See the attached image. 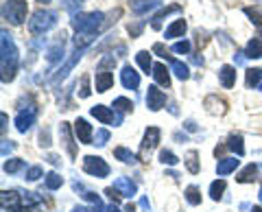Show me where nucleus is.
Listing matches in <instances>:
<instances>
[{
    "label": "nucleus",
    "instance_id": "nucleus-1",
    "mask_svg": "<svg viewBox=\"0 0 262 212\" xmlns=\"http://www.w3.org/2000/svg\"><path fill=\"white\" fill-rule=\"evenodd\" d=\"M15 70H18V48H15L11 35L3 31V39H0V72H3V83H9L15 79Z\"/></svg>",
    "mask_w": 262,
    "mask_h": 212
},
{
    "label": "nucleus",
    "instance_id": "nucleus-2",
    "mask_svg": "<svg viewBox=\"0 0 262 212\" xmlns=\"http://www.w3.org/2000/svg\"><path fill=\"white\" fill-rule=\"evenodd\" d=\"M105 15L101 11H90V13H77L72 15V29L77 33H85V35H96V31L101 29Z\"/></svg>",
    "mask_w": 262,
    "mask_h": 212
},
{
    "label": "nucleus",
    "instance_id": "nucleus-3",
    "mask_svg": "<svg viewBox=\"0 0 262 212\" xmlns=\"http://www.w3.org/2000/svg\"><path fill=\"white\" fill-rule=\"evenodd\" d=\"M55 24H57V13L55 11L37 9L29 20V31L33 35H42V33H46V31H51Z\"/></svg>",
    "mask_w": 262,
    "mask_h": 212
},
{
    "label": "nucleus",
    "instance_id": "nucleus-4",
    "mask_svg": "<svg viewBox=\"0 0 262 212\" xmlns=\"http://www.w3.org/2000/svg\"><path fill=\"white\" fill-rule=\"evenodd\" d=\"M27 0H7L3 5V18L9 20L13 27H20L27 20Z\"/></svg>",
    "mask_w": 262,
    "mask_h": 212
},
{
    "label": "nucleus",
    "instance_id": "nucleus-5",
    "mask_svg": "<svg viewBox=\"0 0 262 212\" xmlns=\"http://www.w3.org/2000/svg\"><path fill=\"white\" fill-rule=\"evenodd\" d=\"M83 171L88 175H94V177H107L110 175L107 162L98 156H85L83 158Z\"/></svg>",
    "mask_w": 262,
    "mask_h": 212
},
{
    "label": "nucleus",
    "instance_id": "nucleus-6",
    "mask_svg": "<svg viewBox=\"0 0 262 212\" xmlns=\"http://www.w3.org/2000/svg\"><path fill=\"white\" fill-rule=\"evenodd\" d=\"M0 203H3V210H9V212H22L24 210L22 193H18V190H3L0 193Z\"/></svg>",
    "mask_w": 262,
    "mask_h": 212
},
{
    "label": "nucleus",
    "instance_id": "nucleus-7",
    "mask_svg": "<svg viewBox=\"0 0 262 212\" xmlns=\"http://www.w3.org/2000/svg\"><path fill=\"white\" fill-rule=\"evenodd\" d=\"M158 142H160V129L158 127H149L144 132V140H142V144H140V158L144 160V162H149L146 158L151 156V151L158 146Z\"/></svg>",
    "mask_w": 262,
    "mask_h": 212
},
{
    "label": "nucleus",
    "instance_id": "nucleus-8",
    "mask_svg": "<svg viewBox=\"0 0 262 212\" xmlns=\"http://www.w3.org/2000/svg\"><path fill=\"white\" fill-rule=\"evenodd\" d=\"M35 114H37V110L33 108V105L29 110H20V114L15 116V127H18V132H22V134L29 132L33 127V123H35Z\"/></svg>",
    "mask_w": 262,
    "mask_h": 212
},
{
    "label": "nucleus",
    "instance_id": "nucleus-9",
    "mask_svg": "<svg viewBox=\"0 0 262 212\" xmlns=\"http://www.w3.org/2000/svg\"><path fill=\"white\" fill-rule=\"evenodd\" d=\"M164 105H166V94L155 86H149V92H146V108L151 112H158L164 108Z\"/></svg>",
    "mask_w": 262,
    "mask_h": 212
},
{
    "label": "nucleus",
    "instance_id": "nucleus-10",
    "mask_svg": "<svg viewBox=\"0 0 262 212\" xmlns=\"http://www.w3.org/2000/svg\"><path fill=\"white\" fill-rule=\"evenodd\" d=\"M81 55H83V48H77V51H75V53H72V57H70V59H68V61H66V63H63V66L59 68V72H57V75L53 77V83H59V81H63L66 77H68V75H70V70H72V68H75V66H77V61L81 59Z\"/></svg>",
    "mask_w": 262,
    "mask_h": 212
},
{
    "label": "nucleus",
    "instance_id": "nucleus-11",
    "mask_svg": "<svg viewBox=\"0 0 262 212\" xmlns=\"http://www.w3.org/2000/svg\"><path fill=\"white\" fill-rule=\"evenodd\" d=\"M75 134L79 138V142H83V144H94L92 140V127H90V123L85 118H77V123H75Z\"/></svg>",
    "mask_w": 262,
    "mask_h": 212
},
{
    "label": "nucleus",
    "instance_id": "nucleus-12",
    "mask_svg": "<svg viewBox=\"0 0 262 212\" xmlns=\"http://www.w3.org/2000/svg\"><path fill=\"white\" fill-rule=\"evenodd\" d=\"M120 81H122V86H125L127 90H136L138 86H140V75H138V72L131 68V66H122Z\"/></svg>",
    "mask_w": 262,
    "mask_h": 212
},
{
    "label": "nucleus",
    "instance_id": "nucleus-13",
    "mask_svg": "<svg viewBox=\"0 0 262 212\" xmlns=\"http://www.w3.org/2000/svg\"><path fill=\"white\" fill-rule=\"evenodd\" d=\"M114 188H116L122 197H134V195L138 193L136 184L131 182V179H127V177H118L116 182H114Z\"/></svg>",
    "mask_w": 262,
    "mask_h": 212
},
{
    "label": "nucleus",
    "instance_id": "nucleus-14",
    "mask_svg": "<svg viewBox=\"0 0 262 212\" xmlns=\"http://www.w3.org/2000/svg\"><path fill=\"white\" fill-rule=\"evenodd\" d=\"M114 86V75L107 70H98L96 72V92H107Z\"/></svg>",
    "mask_w": 262,
    "mask_h": 212
},
{
    "label": "nucleus",
    "instance_id": "nucleus-15",
    "mask_svg": "<svg viewBox=\"0 0 262 212\" xmlns=\"http://www.w3.org/2000/svg\"><path fill=\"white\" fill-rule=\"evenodd\" d=\"M90 114H92L94 118H98L101 123H105V125H110V123H114V112L110 110V108H105V105H94L92 110H90Z\"/></svg>",
    "mask_w": 262,
    "mask_h": 212
},
{
    "label": "nucleus",
    "instance_id": "nucleus-16",
    "mask_svg": "<svg viewBox=\"0 0 262 212\" xmlns=\"http://www.w3.org/2000/svg\"><path fill=\"white\" fill-rule=\"evenodd\" d=\"M63 48H66V44H63V39L59 37V39H55L53 42V46L48 48V53H46V59H48V63H57L63 57Z\"/></svg>",
    "mask_w": 262,
    "mask_h": 212
},
{
    "label": "nucleus",
    "instance_id": "nucleus-17",
    "mask_svg": "<svg viewBox=\"0 0 262 212\" xmlns=\"http://www.w3.org/2000/svg\"><path fill=\"white\" fill-rule=\"evenodd\" d=\"M219 79H221V83H223L225 88H234V83H236V68L234 66H223L219 70Z\"/></svg>",
    "mask_w": 262,
    "mask_h": 212
},
{
    "label": "nucleus",
    "instance_id": "nucleus-18",
    "mask_svg": "<svg viewBox=\"0 0 262 212\" xmlns=\"http://www.w3.org/2000/svg\"><path fill=\"white\" fill-rule=\"evenodd\" d=\"M238 162L241 160H236V158H225V160H219V164H216V173L223 177V175H229V173H234L236 166H238Z\"/></svg>",
    "mask_w": 262,
    "mask_h": 212
},
{
    "label": "nucleus",
    "instance_id": "nucleus-19",
    "mask_svg": "<svg viewBox=\"0 0 262 212\" xmlns=\"http://www.w3.org/2000/svg\"><path fill=\"white\" fill-rule=\"evenodd\" d=\"M258 164H247L238 175H236V182H241V184H249V182H253L256 179V175H258Z\"/></svg>",
    "mask_w": 262,
    "mask_h": 212
},
{
    "label": "nucleus",
    "instance_id": "nucleus-20",
    "mask_svg": "<svg viewBox=\"0 0 262 212\" xmlns=\"http://www.w3.org/2000/svg\"><path fill=\"white\" fill-rule=\"evenodd\" d=\"M153 77H155V81H158L160 86H164V88L170 86V75H168V70H166L164 63H155L153 66Z\"/></svg>",
    "mask_w": 262,
    "mask_h": 212
},
{
    "label": "nucleus",
    "instance_id": "nucleus-21",
    "mask_svg": "<svg viewBox=\"0 0 262 212\" xmlns=\"http://www.w3.org/2000/svg\"><path fill=\"white\" fill-rule=\"evenodd\" d=\"M245 55H247L249 59H260L262 57V39L253 37L251 42L247 44V48H245Z\"/></svg>",
    "mask_w": 262,
    "mask_h": 212
},
{
    "label": "nucleus",
    "instance_id": "nucleus-22",
    "mask_svg": "<svg viewBox=\"0 0 262 212\" xmlns=\"http://www.w3.org/2000/svg\"><path fill=\"white\" fill-rule=\"evenodd\" d=\"M243 13L247 15V18L256 24V27L262 29V5H256V7H245Z\"/></svg>",
    "mask_w": 262,
    "mask_h": 212
},
{
    "label": "nucleus",
    "instance_id": "nucleus-23",
    "mask_svg": "<svg viewBox=\"0 0 262 212\" xmlns=\"http://www.w3.org/2000/svg\"><path fill=\"white\" fill-rule=\"evenodd\" d=\"M186 33V20H175L170 27L166 29V37L173 39V37H184Z\"/></svg>",
    "mask_w": 262,
    "mask_h": 212
},
{
    "label": "nucleus",
    "instance_id": "nucleus-24",
    "mask_svg": "<svg viewBox=\"0 0 262 212\" xmlns=\"http://www.w3.org/2000/svg\"><path fill=\"white\" fill-rule=\"evenodd\" d=\"M166 59L170 61V66H173V70H175V75H177V79H182V81H186L188 77H190V70H188V66L186 63H182V61H177V59H173V57H166Z\"/></svg>",
    "mask_w": 262,
    "mask_h": 212
},
{
    "label": "nucleus",
    "instance_id": "nucleus-25",
    "mask_svg": "<svg viewBox=\"0 0 262 212\" xmlns=\"http://www.w3.org/2000/svg\"><path fill=\"white\" fill-rule=\"evenodd\" d=\"M179 9H182V7H179V5H173V7H166V9H162L160 13H155V15H153V20H151V27H153V29H160V27H162V20L166 18L168 13L179 11Z\"/></svg>",
    "mask_w": 262,
    "mask_h": 212
},
{
    "label": "nucleus",
    "instance_id": "nucleus-26",
    "mask_svg": "<svg viewBox=\"0 0 262 212\" xmlns=\"http://www.w3.org/2000/svg\"><path fill=\"white\" fill-rule=\"evenodd\" d=\"M227 149L236 151V156H243L245 153V146H243V136L241 134H232L227 140Z\"/></svg>",
    "mask_w": 262,
    "mask_h": 212
},
{
    "label": "nucleus",
    "instance_id": "nucleus-27",
    "mask_svg": "<svg viewBox=\"0 0 262 212\" xmlns=\"http://www.w3.org/2000/svg\"><path fill=\"white\" fill-rule=\"evenodd\" d=\"M225 179H216V182H212V186H210V197L214 199V201H219L221 197H223V193H225Z\"/></svg>",
    "mask_w": 262,
    "mask_h": 212
},
{
    "label": "nucleus",
    "instance_id": "nucleus-28",
    "mask_svg": "<svg viewBox=\"0 0 262 212\" xmlns=\"http://www.w3.org/2000/svg\"><path fill=\"white\" fill-rule=\"evenodd\" d=\"M61 136H63V142H66V149L72 158H75V144H72V136H70V125L68 123H61Z\"/></svg>",
    "mask_w": 262,
    "mask_h": 212
},
{
    "label": "nucleus",
    "instance_id": "nucleus-29",
    "mask_svg": "<svg viewBox=\"0 0 262 212\" xmlns=\"http://www.w3.org/2000/svg\"><path fill=\"white\" fill-rule=\"evenodd\" d=\"M114 156H116V160L125 162V164H134V162H136V156L129 149H125V146H118V149H114Z\"/></svg>",
    "mask_w": 262,
    "mask_h": 212
},
{
    "label": "nucleus",
    "instance_id": "nucleus-30",
    "mask_svg": "<svg viewBox=\"0 0 262 212\" xmlns=\"http://www.w3.org/2000/svg\"><path fill=\"white\" fill-rule=\"evenodd\" d=\"M136 59H138V63H140V68H142L144 72L153 70V61H151V53H149V51H140V53L136 55Z\"/></svg>",
    "mask_w": 262,
    "mask_h": 212
},
{
    "label": "nucleus",
    "instance_id": "nucleus-31",
    "mask_svg": "<svg viewBox=\"0 0 262 212\" xmlns=\"http://www.w3.org/2000/svg\"><path fill=\"white\" fill-rule=\"evenodd\" d=\"M114 110H116L118 114H127L134 110V103H131L129 99H125V96H118L116 101H114Z\"/></svg>",
    "mask_w": 262,
    "mask_h": 212
},
{
    "label": "nucleus",
    "instance_id": "nucleus-32",
    "mask_svg": "<svg viewBox=\"0 0 262 212\" xmlns=\"http://www.w3.org/2000/svg\"><path fill=\"white\" fill-rule=\"evenodd\" d=\"M262 79V70L260 68H249L247 70V88H258Z\"/></svg>",
    "mask_w": 262,
    "mask_h": 212
},
{
    "label": "nucleus",
    "instance_id": "nucleus-33",
    "mask_svg": "<svg viewBox=\"0 0 262 212\" xmlns=\"http://www.w3.org/2000/svg\"><path fill=\"white\" fill-rule=\"evenodd\" d=\"M186 199H188V203H190V206H199V203H201V193H199V188H196V186H188V188H186Z\"/></svg>",
    "mask_w": 262,
    "mask_h": 212
},
{
    "label": "nucleus",
    "instance_id": "nucleus-34",
    "mask_svg": "<svg viewBox=\"0 0 262 212\" xmlns=\"http://www.w3.org/2000/svg\"><path fill=\"white\" fill-rule=\"evenodd\" d=\"M61 184H63V177H61V175H57V173H48V175H46V188H48V190L61 188Z\"/></svg>",
    "mask_w": 262,
    "mask_h": 212
},
{
    "label": "nucleus",
    "instance_id": "nucleus-35",
    "mask_svg": "<svg viewBox=\"0 0 262 212\" xmlns=\"http://www.w3.org/2000/svg\"><path fill=\"white\" fill-rule=\"evenodd\" d=\"M22 168H24V160L13 158V160H7L5 162V173H9V175L18 173V171H22Z\"/></svg>",
    "mask_w": 262,
    "mask_h": 212
},
{
    "label": "nucleus",
    "instance_id": "nucleus-36",
    "mask_svg": "<svg viewBox=\"0 0 262 212\" xmlns=\"http://www.w3.org/2000/svg\"><path fill=\"white\" fill-rule=\"evenodd\" d=\"M158 5H160V0H151V3H142V5H131V9H134L136 15H142V13H146V11L155 9Z\"/></svg>",
    "mask_w": 262,
    "mask_h": 212
},
{
    "label": "nucleus",
    "instance_id": "nucleus-37",
    "mask_svg": "<svg viewBox=\"0 0 262 212\" xmlns=\"http://www.w3.org/2000/svg\"><path fill=\"white\" fill-rule=\"evenodd\" d=\"M196 151H188V156H186V166L190 173H199V162H196Z\"/></svg>",
    "mask_w": 262,
    "mask_h": 212
},
{
    "label": "nucleus",
    "instance_id": "nucleus-38",
    "mask_svg": "<svg viewBox=\"0 0 262 212\" xmlns=\"http://www.w3.org/2000/svg\"><path fill=\"white\" fill-rule=\"evenodd\" d=\"M160 162H162V164H168V166H175L177 162H179V158L175 156L173 151H166V149H164V151H160Z\"/></svg>",
    "mask_w": 262,
    "mask_h": 212
},
{
    "label": "nucleus",
    "instance_id": "nucleus-39",
    "mask_svg": "<svg viewBox=\"0 0 262 212\" xmlns=\"http://www.w3.org/2000/svg\"><path fill=\"white\" fill-rule=\"evenodd\" d=\"M90 94H92V90H90V77L85 75L83 79H81V86H79V96H81V99H88Z\"/></svg>",
    "mask_w": 262,
    "mask_h": 212
},
{
    "label": "nucleus",
    "instance_id": "nucleus-40",
    "mask_svg": "<svg viewBox=\"0 0 262 212\" xmlns=\"http://www.w3.org/2000/svg\"><path fill=\"white\" fill-rule=\"evenodd\" d=\"M107 140H110V132H107V129H98L96 138H94V144L96 146H105V144H107Z\"/></svg>",
    "mask_w": 262,
    "mask_h": 212
},
{
    "label": "nucleus",
    "instance_id": "nucleus-41",
    "mask_svg": "<svg viewBox=\"0 0 262 212\" xmlns=\"http://www.w3.org/2000/svg\"><path fill=\"white\" fill-rule=\"evenodd\" d=\"M22 201H24V208H31V206H37L39 197L35 193H22Z\"/></svg>",
    "mask_w": 262,
    "mask_h": 212
},
{
    "label": "nucleus",
    "instance_id": "nucleus-42",
    "mask_svg": "<svg viewBox=\"0 0 262 212\" xmlns=\"http://www.w3.org/2000/svg\"><path fill=\"white\" fill-rule=\"evenodd\" d=\"M96 35H85V33H77V37H75V46L77 48H85L90 42H92Z\"/></svg>",
    "mask_w": 262,
    "mask_h": 212
},
{
    "label": "nucleus",
    "instance_id": "nucleus-43",
    "mask_svg": "<svg viewBox=\"0 0 262 212\" xmlns=\"http://www.w3.org/2000/svg\"><path fill=\"white\" fill-rule=\"evenodd\" d=\"M39 177H42V166H31L27 171V179H29V182H37Z\"/></svg>",
    "mask_w": 262,
    "mask_h": 212
},
{
    "label": "nucleus",
    "instance_id": "nucleus-44",
    "mask_svg": "<svg viewBox=\"0 0 262 212\" xmlns=\"http://www.w3.org/2000/svg\"><path fill=\"white\" fill-rule=\"evenodd\" d=\"M173 51L179 53V55L190 53V42H186V39H184V42H175V44H173Z\"/></svg>",
    "mask_w": 262,
    "mask_h": 212
},
{
    "label": "nucleus",
    "instance_id": "nucleus-45",
    "mask_svg": "<svg viewBox=\"0 0 262 212\" xmlns=\"http://www.w3.org/2000/svg\"><path fill=\"white\" fill-rule=\"evenodd\" d=\"M105 195H110V199H112L114 203H116V201H118V199L122 197V195H120V193H118L116 188H114V186H112V188H107V190H105Z\"/></svg>",
    "mask_w": 262,
    "mask_h": 212
},
{
    "label": "nucleus",
    "instance_id": "nucleus-46",
    "mask_svg": "<svg viewBox=\"0 0 262 212\" xmlns=\"http://www.w3.org/2000/svg\"><path fill=\"white\" fill-rule=\"evenodd\" d=\"M153 53H155V55H160V57H164V59H166V57H168L166 48H164L162 44H153Z\"/></svg>",
    "mask_w": 262,
    "mask_h": 212
},
{
    "label": "nucleus",
    "instance_id": "nucleus-47",
    "mask_svg": "<svg viewBox=\"0 0 262 212\" xmlns=\"http://www.w3.org/2000/svg\"><path fill=\"white\" fill-rule=\"evenodd\" d=\"M15 149V144L11 140H3V156H7V153H11Z\"/></svg>",
    "mask_w": 262,
    "mask_h": 212
},
{
    "label": "nucleus",
    "instance_id": "nucleus-48",
    "mask_svg": "<svg viewBox=\"0 0 262 212\" xmlns=\"http://www.w3.org/2000/svg\"><path fill=\"white\" fill-rule=\"evenodd\" d=\"M77 3H79V0H66V9H68L72 15H77L75 11H77Z\"/></svg>",
    "mask_w": 262,
    "mask_h": 212
},
{
    "label": "nucleus",
    "instance_id": "nucleus-49",
    "mask_svg": "<svg viewBox=\"0 0 262 212\" xmlns=\"http://www.w3.org/2000/svg\"><path fill=\"white\" fill-rule=\"evenodd\" d=\"M245 57H247L245 53H236V55H234V59H236V66H243V63H245Z\"/></svg>",
    "mask_w": 262,
    "mask_h": 212
},
{
    "label": "nucleus",
    "instance_id": "nucleus-50",
    "mask_svg": "<svg viewBox=\"0 0 262 212\" xmlns=\"http://www.w3.org/2000/svg\"><path fill=\"white\" fill-rule=\"evenodd\" d=\"M192 61L196 63V66H203V57H199V53L192 55Z\"/></svg>",
    "mask_w": 262,
    "mask_h": 212
},
{
    "label": "nucleus",
    "instance_id": "nucleus-51",
    "mask_svg": "<svg viewBox=\"0 0 262 212\" xmlns=\"http://www.w3.org/2000/svg\"><path fill=\"white\" fill-rule=\"evenodd\" d=\"M140 206H142L144 210H149V208H151V206H149V199H144V197H142V199H140Z\"/></svg>",
    "mask_w": 262,
    "mask_h": 212
},
{
    "label": "nucleus",
    "instance_id": "nucleus-52",
    "mask_svg": "<svg viewBox=\"0 0 262 212\" xmlns=\"http://www.w3.org/2000/svg\"><path fill=\"white\" fill-rule=\"evenodd\" d=\"M72 212H92V210H90V208H85V206H77V208L72 210Z\"/></svg>",
    "mask_w": 262,
    "mask_h": 212
},
{
    "label": "nucleus",
    "instance_id": "nucleus-53",
    "mask_svg": "<svg viewBox=\"0 0 262 212\" xmlns=\"http://www.w3.org/2000/svg\"><path fill=\"white\" fill-rule=\"evenodd\" d=\"M125 212H136V203H127V206H125Z\"/></svg>",
    "mask_w": 262,
    "mask_h": 212
},
{
    "label": "nucleus",
    "instance_id": "nucleus-54",
    "mask_svg": "<svg viewBox=\"0 0 262 212\" xmlns=\"http://www.w3.org/2000/svg\"><path fill=\"white\" fill-rule=\"evenodd\" d=\"M48 162H51V164H59V158H57V156H48Z\"/></svg>",
    "mask_w": 262,
    "mask_h": 212
},
{
    "label": "nucleus",
    "instance_id": "nucleus-55",
    "mask_svg": "<svg viewBox=\"0 0 262 212\" xmlns=\"http://www.w3.org/2000/svg\"><path fill=\"white\" fill-rule=\"evenodd\" d=\"M186 127H188V129H190V132H194V129H196V125H194V120H188V123H186Z\"/></svg>",
    "mask_w": 262,
    "mask_h": 212
},
{
    "label": "nucleus",
    "instance_id": "nucleus-56",
    "mask_svg": "<svg viewBox=\"0 0 262 212\" xmlns=\"http://www.w3.org/2000/svg\"><path fill=\"white\" fill-rule=\"evenodd\" d=\"M131 5H142V3H151V0H129Z\"/></svg>",
    "mask_w": 262,
    "mask_h": 212
},
{
    "label": "nucleus",
    "instance_id": "nucleus-57",
    "mask_svg": "<svg viewBox=\"0 0 262 212\" xmlns=\"http://www.w3.org/2000/svg\"><path fill=\"white\" fill-rule=\"evenodd\" d=\"M107 212H120V210H118V206H116V203H112V206L107 208Z\"/></svg>",
    "mask_w": 262,
    "mask_h": 212
},
{
    "label": "nucleus",
    "instance_id": "nucleus-58",
    "mask_svg": "<svg viewBox=\"0 0 262 212\" xmlns=\"http://www.w3.org/2000/svg\"><path fill=\"white\" fill-rule=\"evenodd\" d=\"M0 118H3V132H5V127H7V114H3Z\"/></svg>",
    "mask_w": 262,
    "mask_h": 212
},
{
    "label": "nucleus",
    "instance_id": "nucleus-59",
    "mask_svg": "<svg viewBox=\"0 0 262 212\" xmlns=\"http://www.w3.org/2000/svg\"><path fill=\"white\" fill-rule=\"evenodd\" d=\"M251 212H262V208H260V206H256V208H251Z\"/></svg>",
    "mask_w": 262,
    "mask_h": 212
},
{
    "label": "nucleus",
    "instance_id": "nucleus-60",
    "mask_svg": "<svg viewBox=\"0 0 262 212\" xmlns=\"http://www.w3.org/2000/svg\"><path fill=\"white\" fill-rule=\"evenodd\" d=\"M37 3H44L46 5V3H51V0H37Z\"/></svg>",
    "mask_w": 262,
    "mask_h": 212
},
{
    "label": "nucleus",
    "instance_id": "nucleus-61",
    "mask_svg": "<svg viewBox=\"0 0 262 212\" xmlns=\"http://www.w3.org/2000/svg\"><path fill=\"white\" fill-rule=\"evenodd\" d=\"M258 90H262V81H260V86H258Z\"/></svg>",
    "mask_w": 262,
    "mask_h": 212
},
{
    "label": "nucleus",
    "instance_id": "nucleus-62",
    "mask_svg": "<svg viewBox=\"0 0 262 212\" xmlns=\"http://www.w3.org/2000/svg\"><path fill=\"white\" fill-rule=\"evenodd\" d=\"M256 3H262V0H256Z\"/></svg>",
    "mask_w": 262,
    "mask_h": 212
}]
</instances>
